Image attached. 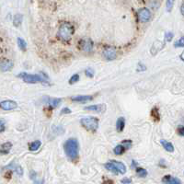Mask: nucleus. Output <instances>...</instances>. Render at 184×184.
I'll use <instances>...</instances> for the list:
<instances>
[{
  "mask_svg": "<svg viewBox=\"0 0 184 184\" xmlns=\"http://www.w3.org/2000/svg\"><path fill=\"white\" fill-rule=\"evenodd\" d=\"M18 78H21L24 82L29 84H36V83H42L44 85H50L49 77L44 74H29L26 72H21L18 74L17 76Z\"/></svg>",
  "mask_w": 184,
  "mask_h": 184,
  "instance_id": "f257e3e1",
  "label": "nucleus"
},
{
  "mask_svg": "<svg viewBox=\"0 0 184 184\" xmlns=\"http://www.w3.org/2000/svg\"><path fill=\"white\" fill-rule=\"evenodd\" d=\"M65 153L70 160H76L79 156V143L76 138H69L64 145Z\"/></svg>",
  "mask_w": 184,
  "mask_h": 184,
  "instance_id": "f03ea898",
  "label": "nucleus"
},
{
  "mask_svg": "<svg viewBox=\"0 0 184 184\" xmlns=\"http://www.w3.org/2000/svg\"><path fill=\"white\" fill-rule=\"evenodd\" d=\"M75 33V28L70 22H64L61 24L58 30V37L63 42L70 41L73 34Z\"/></svg>",
  "mask_w": 184,
  "mask_h": 184,
  "instance_id": "7ed1b4c3",
  "label": "nucleus"
},
{
  "mask_svg": "<svg viewBox=\"0 0 184 184\" xmlns=\"http://www.w3.org/2000/svg\"><path fill=\"white\" fill-rule=\"evenodd\" d=\"M82 126L90 132H96L99 128V120L95 117H84L80 120Z\"/></svg>",
  "mask_w": 184,
  "mask_h": 184,
  "instance_id": "20e7f679",
  "label": "nucleus"
},
{
  "mask_svg": "<svg viewBox=\"0 0 184 184\" xmlns=\"http://www.w3.org/2000/svg\"><path fill=\"white\" fill-rule=\"evenodd\" d=\"M103 57L108 61H113L117 57V49L114 46H107L102 52Z\"/></svg>",
  "mask_w": 184,
  "mask_h": 184,
  "instance_id": "39448f33",
  "label": "nucleus"
},
{
  "mask_svg": "<svg viewBox=\"0 0 184 184\" xmlns=\"http://www.w3.org/2000/svg\"><path fill=\"white\" fill-rule=\"evenodd\" d=\"M138 20L141 22H147L151 19V12L148 8H142L137 12Z\"/></svg>",
  "mask_w": 184,
  "mask_h": 184,
  "instance_id": "423d86ee",
  "label": "nucleus"
},
{
  "mask_svg": "<svg viewBox=\"0 0 184 184\" xmlns=\"http://www.w3.org/2000/svg\"><path fill=\"white\" fill-rule=\"evenodd\" d=\"M0 107L4 111H11L18 108V103L14 100H10V99L2 100L0 102Z\"/></svg>",
  "mask_w": 184,
  "mask_h": 184,
  "instance_id": "0eeeda50",
  "label": "nucleus"
},
{
  "mask_svg": "<svg viewBox=\"0 0 184 184\" xmlns=\"http://www.w3.org/2000/svg\"><path fill=\"white\" fill-rule=\"evenodd\" d=\"M94 47V43L92 42L91 39L87 38V39H84L80 42V48L86 52V53H90L92 52Z\"/></svg>",
  "mask_w": 184,
  "mask_h": 184,
  "instance_id": "6e6552de",
  "label": "nucleus"
},
{
  "mask_svg": "<svg viewBox=\"0 0 184 184\" xmlns=\"http://www.w3.org/2000/svg\"><path fill=\"white\" fill-rule=\"evenodd\" d=\"M13 66H14V63H13V61H11V60L3 59V60L1 61V66H0V67H1V71H2V72H8V71H10L13 68Z\"/></svg>",
  "mask_w": 184,
  "mask_h": 184,
  "instance_id": "1a4fd4ad",
  "label": "nucleus"
},
{
  "mask_svg": "<svg viewBox=\"0 0 184 184\" xmlns=\"http://www.w3.org/2000/svg\"><path fill=\"white\" fill-rule=\"evenodd\" d=\"M164 45H165V42L156 41L155 43H153V45H152V47H151V49H150L151 55H156L159 51H161V50L163 49Z\"/></svg>",
  "mask_w": 184,
  "mask_h": 184,
  "instance_id": "9d476101",
  "label": "nucleus"
},
{
  "mask_svg": "<svg viewBox=\"0 0 184 184\" xmlns=\"http://www.w3.org/2000/svg\"><path fill=\"white\" fill-rule=\"evenodd\" d=\"M71 99L74 101V102H79V103H85L87 101H90L93 99L92 96H89V95H78V96H74L72 97Z\"/></svg>",
  "mask_w": 184,
  "mask_h": 184,
  "instance_id": "9b49d317",
  "label": "nucleus"
},
{
  "mask_svg": "<svg viewBox=\"0 0 184 184\" xmlns=\"http://www.w3.org/2000/svg\"><path fill=\"white\" fill-rule=\"evenodd\" d=\"M162 182L165 184H182L181 180L178 178H174L171 175H166L162 179Z\"/></svg>",
  "mask_w": 184,
  "mask_h": 184,
  "instance_id": "f8f14e48",
  "label": "nucleus"
},
{
  "mask_svg": "<svg viewBox=\"0 0 184 184\" xmlns=\"http://www.w3.org/2000/svg\"><path fill=\"white\" fill-rule=\"evenodd\" d=\"M46 103L49 104L50 108L51 109H55V108H57L61 105L62 103V99H58V98H47V101Z\"/></svg>",
  "mask_w": 184,
  "mask_h": 184,
  "instance_id": "ddd939ff",
  "label": "nucleus"
},
{
  "mask_svg": "<svg viewBox=\"0 0 184 184\" xmlns=\"http://www.w3.org/2000/svg\"><path fill=\"white\" fill-rule=\"evenodd\" d=\"M11 149H12V144L10 142H7V143H4L1 145L0 153H1V155H8Z\"/></svg>",
  "mask_w": 184,
  "mask_h": 184,
  "instance_id": "4468645a",
  "label": "nucleus"
},
{
  "mask_svg": "<svg viewBox=\"0 0 184 184\" xmlns=\"http://www.w3.org/2000/svg\"><path fill=\"white\" fill-rule=\"evenodd\" d=\"M160 144H161V145L163 146V148H164L166 151H168L169 153H173V152H174V146H173V145H172L170 142L167 141V140H165V139H161V140H160Z\"/></svg>",
  "mask_w": 184,
  "mask_h": 184,
  "instance_id": "2eb2a0df",
  "label": "nucleus"
},
{
  "mask_svg": "<svg viewBox=\"0 0 184 184\" xmlns=\"http://www.w3.org/2000/svg\"><path fill=\"white\" fill-rule=\"evenodd\" d=\"M124 127H125V119L124 117H119L117 119V122H116V130H117V132H119V133L123 132Z\"/></svg>",
  "mask_w": 184,
  "mask_h": 184,
  "instance_id": "dca6fc26",
  "label": "nucleus"
},
{
  "mask_svg": "<svg viewBox=\"0 0 184 184\" xmlns=\"http://www.w3.org/2000/svg\"><path fill=\"white\" fill-rule=\"evenodd\" d=\"M104 167H105V169L107 170H109V171H111V172H113V174L115 175H118V174H120V172H119V170L117 169V167L114 165V163L111 160V161H109L108 163H106L105 165H104Z\"/></svg>",
  "mask_w": 184,
  "mask_h": 184,
  "instance_id": "f3484780",
  "label": "nucleus"
},
{
  "mask_svg": "<svg viewBox=\"0 0 184 184\" xmlns=\"http://www.w3.org/2000/svg\"><path fill=\"white\" fill-rule=\"evenodd\" d=\"M104 108H105L104 105L98 104V105H89V106H87V107H85V110L86 111H92V112L101 113Z\"/></svg>",
  "mask_w": 184,
  "mask_h": 184,
  "instance_id": "a211bd4d",
  "label": "nucleus"
},
{
  "mask_svg": "<svg viewBox=\"0 0 184 184\" xmlns=\"http://www.w3.org/2000/svg\"><path fill=\"white\" fill-rule=\"evenodd\" d=\"M113 162L114 163V165L117 167V169L119 170V172H120V174H122V175H124L125 173H126V166L123 163V162H120V161H116V160H112Z\"/></svg>",
  "mask_w": 184,
  "mask_h": 184,
  "instance_id": "6ab92c4d",
  "label": "nucleus"
},
{
  "mask_svg": "<svg viewBox=\"0 0 184 184\" xmlns=\"http://www.w3.org/2000/svg\"><path fill=\"white\" fill-rule=\"evenodd\" d=\"M41 146H42V142L40 141V140H36V141H33L32 143H30V144L29 145V151L35 152V151H37Z\"/></svg>",
  "mask_w": 184,
  "mask_h": 184,
  "instance_id": "aec40b11",
  "label": "nucleus"
},
{
  "mask_svg": "<svg viewBox=\"0 0 184 184\" xmlns=\"http://www.w3.org/2000/svg\"><path fill=\"white\" fill-rule=\"evenodd\" d=\"M23 21V15L22 14H16L13 18V25L16 28H18Z\"/></svg>",
  "mask_w": 184,
  "mask_h": 184,
  "instance_id": "412c9836",
  "label": "nucleus"
},
{
  "mask_svg": "<svg viewBox=\"0 0 184 184\" xmlns=\"http://www.w3.org/2000/svg\"><path fill=\"white\" fill-rule=\"evenodd\" d=\"M151 117H152V120L154 121V122H159L160 121V113H159V110L155 107V108H153L152 110H151Z\"/></svg>",
  "mask_w": 184,
  "mask_h": 184,
  "instance_id": "4be33fe9",
  "label": "nucleus"
},
{
  "mask_svg": "<svg viewBox=\"0 0 184 184\" xmlns=\"http://www.w3.org/2000/svg\"><path fill=\"white\" fill-rule=\"evenodd\" d=\"M17 43H18V48H19L21 51L25 52V51L27 50V43L25 42V40H24V39H22V38L18 37V38L17 39Z\"/></svg>",
  "mask_w": 184,
  "mask_h": 184,
  "instance_id": "5701e85b",
  "label": "nucleus"
},
{
  "mask_svg": "<svg viewBox=\"0 0 184 184\" xmlns=\"http://www.w3.org/2000/svg\"><path fill=\"white\" fill-rule=\"evenodd\" d=\"M125 147L123 145H118L114 147L113 153L115 155H118V156H121L122 154H124V152L125 151Z\"/></svg>",
  "mask_w": 184,
  "mask_h": 184,
  "instance_id": "b1692460",
  "label": "nucleus"
},
{
  "mask_svg": "<svg viewBox=\"0 0 184 184\" xmlns=\"http://www.w3.org/2000/svg\"><path fill=\"white\" fill-rule=\"evenodd\" d=\"M147 174H148L147 170L143 169V168H137L136 169V175L140 178H145L147 176Z\"/></svg>",
  "mask_w": 184,
  "mask_h": 184,
  "instance_id": "393cba45",
  "label": "nucleus"
},
{
  "mask_svg": "<svg viewBox=\"0 0 184 184\" xmlns=\"http://www.w3.org/2000/svg\"><path fill=\"white\" fill-rule=\"evenodd\" d=\"M173 37H174L173 32H171V31H167V32L165 33V36H164V42H165V43H170V42L172 41V39H173Z\"/></svg>",
  "mask_w": 184,
  "mask_h": 184,
  "instance_id": "a878e982",
  "label": "nucleus"
},
{
  "mask_svg": "<svg viewBox=\"0 0 184 184\" xmlns=\"http://www.w3.org/2000/svg\"><path fill=\"white\" fill-rule=\"evenodd\" d=\"M174 47L175 48H182V47H184V36L181 37L177 42H175Z\"/></svg>",
  "mask_w": 184,
  "mask_h": 184,
  "instance_id": "bb28decb",
  "label": "nucleus"
},
{
  "mask_svg": "<svg viewBox=\"0 0 184 184\" xmlns=\"http://www.w3.org/2000/svg\"><path fill=\"white\" fill-rule=\"evenodd\" d=\"M79 79H80L79 75H78V74H75V75H73L70 77V79H69V84H70V85H73V84L78 82Z\"/></svg>",
  "mask_w": 184,
  "mask_h": 184,
  "instance_id": "cd10ccee",
  "label": "nucleus"
},
{
  "mask_svg": "<svg viewBox=\"0 0 184 184\" xmlns=\"http://www.w3.org/2000/svg\"><path fill=\"white\" fill-rule=\"evenodd\" d=\"M94 75H95V71H94L93 68H91V67H87V68L86 69V76H87V77L92 78V77L94 76Z\"/></svg>",
  "mask_w": 184,
  "mask_h": 184,
  "instance_id": "c85d7f7f",
  "label": "nucleus"
},
{
  "mask_svg": "<svg viewBox=\"0 0 184 184\" xmlns=\"http://www.w3.org/2000/svg\"><path fill=\"white\" fill-rule=\"evenodd\" d=\"M121 145H123L124 147H125V149H130L131 147H132V145H133V142L131 141V140H124V141L122 142V144Z\"/></svg>",
  "mask_w": 184,
  "mask_h": 184,
  "instance_id": "c756f323",
  "label": "nucleus"
},
{
  "mask_svg": "<svg viewBox=\"0 0 184 184\" xmlns=\"http://www.w3.org/2000/svg\"><path fill=\"white\" fill-rule=\"evenodd\" d=\"M173 5H174V1H172V0H169V1L166 2V9H167L168 12H171Z\"/></svg>",
  "mask_w": 184,
  "mask_h": 184,
  "instance_id": "7c9ffc66",
  "label": "nucleus"
},
{
  "mask_svg": "<svg viewBox=\"0 0 184 184\" xmlns=\"http://www.w3.org/2000/svg\"><path fill=\"white\" fill-rule=\"evenodd\" d=\"M15 173L18 175V176H19V177H21L22 175H23V169H22V167H20V166H17L16 167V169H15Z\"/></svg>",
  "mask_w": 184,
  "mask_h": 184,
  "instance_id": "2f4dec72",
  "label": "nucleus"
},
{
  "mask_svg": "<svg viewBox=\"0 0 184 184\" xmlns=\"http://www.w3.org/2000/svg\"><path fill=\"white\" fill-rule=\"evenodd\" d=\"M146 70V66L143 64V63H139L137 65V68H136V71L137 72H144V71Z\"/></svg>",
  "mask_w": 184,
  "mask_h": 184,
  "instance_id": "473e14b6",
  "label": "nucleus"
},
{
  "mask_svg": "<svg viewBox=\"0 0 184 184\" xmlns=\"http://www.w3.org/2000/svg\"><path fill=\"white\" fill-rule=\"evenodd\" d=\"M5 130H6V123L3 119H1L0 120V132L3 133L5 132Z\"/></svg>",
  "mask_w": 184,
  "mask_h": 184,
  "instance_id": "72a5a7b5",
  "label": "nucleus"
},
{
  "mask_svg": "<svg viewBox=\"0 0 184 184\" xmlns=\"http://www.w3.org/2000/svg\"><path fill=\"white\" fill-rule=\"evenodd\" d=\"M177 132H178V134H179V135H181V136H183L184 137V126L183 125H180L178 129H177Z\"/></svg>",
  "mask_w": 184,
  "mask_h": 184,
  "instance_id": "f704fd0d",
  "label": "nucleus"
},
{
  "mask_svg": "<svg viewBox=\"0 0 184 184\" xmlns=\"http://www.w3.org/2000/svg\"><path fill=\"white\" fill-rule=\"evenodd\" d=\"M121 182L123 184H131L132 183V179H130V178H124L121 181Z\"/></svg>",
  "mask_w": 184,
  "mask_h": 184,
  "instance_id": "c9c22d12",
  "label": "nucleus"
},
{
  "mask_svg": "<svg viewBox=\"0 0 184 184\" xmlns=\"http://www.w3.org/2000/svg\"><path fill=\"white\" fill-rule=\"evenodd\" d=\"M72 113L69 108H64L62 111H61V114H70Z\"/></svg>",
  "mask_w": 184,
  "mask_h": 184,
  "instance_id": "e433bc0d",
  "label": "nucleus"
},
{
  "mask_svg": "<svg viewBox=\"0 0 184 184\" xmlns=\"http://www.w3.org/2000/svg\"><path fill=\"white\" fill-rule=\"evenodd\" d=\"M131 168L132 169H137V162L135 161V160H133L132 161V164H131Z\"/></svg>",
  "mask_w": 184,
  "mask_h": 184,
  "instance_id": "4c0bfd02",
  "label": "nucleus"
},
{
  "mask_svg": "<svg viewBox=\"0 0 184 184\" xmlns=\"http://www.w3.org/2000/svg\"><path fill=\"white\" fill-rule=\"evenodd\" d=\"M102 184H113V181H110V180H108V181H104Z\"/></svg>",
  "mask_w": 184,
  "mask_h": 184,
  "instance_id": "58836bf2",
  "label": "nucleus"
},
{
  "mask_svg": "<svg viewBox=\"0 0 184 184\" xmlns=\"http://www.w3.org/2000/svg\"><path fill=\"white\" fill-rule=\"evenodd\" d=\"M181 14L184 16V3H182V5H181Z\"/></svg>",
  "mask_w": 184,
  "mask_h": 184,
  "instance_id": "ea45409f",
  "label": "nucleus"
},
{
  "mask_svg": "<svg viewBox=\"0 0 184 184\" xmlns=\"http://www.w3.org/2000/svg\"><path fill=\"white\" fill-rule=\"evenodd\" d=\"M180 58H181V61H183V62H184V51L182 52V53H181V55H180Z\"/></svg>",
  "mask_w": 184,
  "mask_h": 184,
  "instance_id": "a19ab883",
  "label": "nucleus"
},
{
  "mask_svg": "<svg viewBox=\"0 0 184 184\" xmlns=\"http://www.w3.org/2000/svg\"><path fill=\"white\" fill-rule=\"evenodd\" d=\"M164 162H165L164 160H161V161L159 162V166H161V167H166L165 164H164Z\"/></svg>",
  "mask_w": 184,
  "mask_h": 184,
  "instance_id": "79ce46f5",
  "label": "nucleus"
}]
</instances>
